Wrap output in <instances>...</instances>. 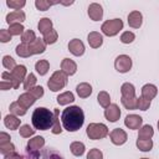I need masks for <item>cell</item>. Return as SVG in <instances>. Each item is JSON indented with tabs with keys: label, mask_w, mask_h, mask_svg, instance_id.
Here are the masks:
<instances>
[{
	"label": "cell",
	"mask_w": 159,
	"mask_h": 159,
	"mask_svg": "<svg viewBox=\"0 0 159 159\" xmlns=\"http://www.w3.org/2000/svg\"><path fill=\"white\" fill-rule=\"evenodd\" d=\"M135 145L142 152H150L153 148V140L152 139H137Z\"/></svg>",
	"instance_id": "cell-32"
},
{
	"label": "cell",
	"mask_w": 159,
	"mask_h": 159,
	"mask_svg": "<svg viewBox=\"0 0 159 159\" xmlns=\"http://www.w3.org/2000/svg\"><path fill=\"white\" fill-rule=\"evenodd\" d=\"M158 129H159V120H158Z\"/></svg>",
	"instance_id": "cell-54"
},
{
	"label": "cell",
	"mask_w": 159,
	"mask_h": 159,
	"mask_svg": "<svg viewBox=\"0 0 159 159\" xmlns=\"http://www.w3.org/2000/svg\"><path fill=\"white\" fill-rule=\"evenodd\" d=\"M143 123V118L138 114H128L124 119V125L129 129H139Z\"/></svg>",
	"instance_id": "cell-13"
},
{
	"label": "cell",
	"mask_w": 159,
	"mask_h": 159,
	"mask_svg": "<svg viewBox=\"0 0 159 159\" xmlns=\"http://www.w3.org/2000/svg\"><path fill=\"white\" fill-rule=\"evenodd\" d=\"M153 135H154V129H153L152 125L145 124V125L139 128V132H138V138L139 139H152Z\"/></svg>",
	"instance_id": "cell-27"
},
{
	"label": "cell",
	"mask_w": 159,
	"mask_h": 159,
	"mask_svg": "<svg viewBox=\"0 0 159 159\" xmlns=\"http://www.w3.org/2000/svg\"><path fill=\"white\" fill-rule=\"evenodd\" d=\"M9 109H10V113H11V114H14V116H16V117L25 116V114H26V112H27V109H26L25 107H22L17 101H16V102H12V103L10 104Z\"/></svg>",
	"instance_id": "cell-28"
},
{
	"label": "cell",
	"mask_w": 159,
	"mask_h": 159,
	"mask_svg": "<svg viewBox=\"0 0 159 159\" xmlns=\"http://www.w3.org/2000/svg\"><path fill=\"white\" fill-rule=\"evenodd\" d=\"M109 138H111V142L114 145H122V144H124L127 142L128 135H127V133L122 128H114L109 133Z\"/></svg>",
	"instance_id": "cell-8"
},
{
	"label": "cell",
	"mask_w": 159,
	"mask_h": 159,
	"mask_svg": "<svg viewBox=\"0 0 159 159\" xmlns=\"http://www.w3.org/2000/svg\"><path fill=\"white\" fill-rule=\"evenodd\" d=\"M2 66L6 68V70H9L10 72L17 66L16 63H15V60L11 57V56H9V55H6V56H4L2 57Z\"/></svg>",
	"instance_id": "cell-43"
},
{
	"label": "cell",
	"mask_w": 159,
	"mask_h": 159,
	"mask_svg": "<svg viewBox=\"0 0 159 159\" xmlns=\"http://www.w3.org/2000/svg\"><path fill=\"white\" fill-rule=\"evenodd\" d=\"M50 68V62L47 60H39L35 63V70L40 76H45Z\"/></svg>",
	"instance_id": "cell-29"
},
{
	"label": "cell",
	"mask_w": 159,
	"mask_h": 159,
	"mask_svg": "<svg viewBox=\"0 0 159 159\" xmlns=\"http://www.w3.org/2000/svg\"><path fill=\"white\" fill-rule=\"evenodd\" d=\"M57 40H58V34H57V31L53 30V29L50 30L47 34L43 35V41H45L46 45H52V43H55Z\"/></svg>",
	"instance_id": "cell-37"
},
{
	"label": "cell",
	"mask_w": 159,
	"mask_h": 159,
	"mask_svg": "<svg viewBox=\"0 0 159 159\" xmlns=\"http://www.w3.org/2000/svg\"><path fill=\"white\" fill-rule=\"evenodd\" d=\"M137 98L138 97H134V98H124V97H122L120 102L124 106V108H127V109H137Z\"/></svg>",
	"instance_id": "cell-40"
},
{
	"label": "cell",
	"mask_w": 159,
	"mask_h": 159,
	"mask_svg": "<svg viewBox=\"0 0 159 159\" xmlns=\"http://www.w3.org/2000/svg\"><path fill=\"white\" fill-rule=\"evenodd\" d=\"M61 122L67 132H76L83 125L84 113L80 106H70L62 111Z\"/></svg>",
	"instance_id": "cell-1"
},
{
	"label": "cell",
	"mask_w": 159,
	"mask_h": 159,
	"mask_svg": "<svg viewBox=\"0 0 159 159\" xmlns=\"http://www.w3.org/2000/svg\"><path fill=\"white\" fill-rule=\"evenodd\" d=\"M86 133L89 139L98 140V139L106 138L109 134V130H108V127L103 123H89L87 125Z\"/></svg>",
	"instance_id": "cell-4"
},
{
	"label": "cell",
	"mask_w": 159,
	"mask_h": 159,
	"mask_svg": "<svg viewBox=\"0 0 159 159\" xmlns=\"http://www.w3.org/2000/svg\"><path fill=\"white\" fill-rule=\"evenodd\" d=\"M20 158H21V155H20V154H17L16 152L4 155V159H20Z\"/></svg>",
	"instance_id": "cell-52"
},
{
	"label": "cell",
	"mask_w": 159,
	"mask_h": 159,
	"mask_svg": "<svg viewBox=\"0 0 159 159\" xmlns=\"http://www.w3.org/2000/svg\"><path fill=\"white\" fill-rule=\"evenodd\" d=\"M157 93H158V88L152 83H147L142 87V97H144L145 99L152 101L157 96Z\"/></svg>",
	"instance_id": "cell-18"
},
{
	"label": "cell",
	"mask_w": 159,
	"mask_h": 159,
	"mask_svg": "<svg viewBox=\"0 0 159 159\" xmlns=\"http://www.w3.org/2000/svg\"><path fill=\"white\" fill-rule=\"evenodd\" d=\"M122 29H123V21L120 19H111V20H107L101 26L102 32L106 36H108V37L116 36Z\"/></svg>",
	"instance_id": "cell-6"
},
{
	"label": "cell",
	"mask_w": 159,
	"mask_h": 159,
	"mask_svg": "<svg viewBox=\"0 0 159 159\" xmlns=\"http://www.w3.org/2000/svg\"><path fill=\"white\" fill-rule=\"evenodd\" d=\"M17 102H19L22 107H25V108L27 109V108H30V107L36 102V98H35L30 92H25V93H22V94L19 96Z\"/></svg>",
	"instance_id": "cell-22"
},
{
	"label": "cell",
	"mask_w": 159,
	"mask_h": 159,
	"mask_svg": "<svg viewBox=\"0 0 159 159\" xmlns=\"http://www.w3.org/2000/svg\"><path fill=\"white\" fill-rule=\"evenodd\" d=\"M29 47H30V51H31L32 55H39V53L45 52L46 43H45L43 39H36L34 42L29 43Z\"/></svg>",
	"instance_id": "cell-17"
},
{
	"label": "cell",
	"mask_w": 159,
	"mask_h": 159,
	"mask_svg": "<svg viewBox=\"0 0 159 159\" xmlns=\"http://www.w3.org/2000/svg\"><path fill=\"white\" fill-rule=\"evenodd\" d=\"M21 159H63L62 155L50 148H42L40 150H29L26 148V152L24 155H21Z\"/></svg>",
	"instance_id": "cell-3"
},
{
	"label": "cell",
	"mask_w": 159,
	"mask_h": 159,
	"mask_svg": "<svg viewBox=\"0 0 159 159\" xmlns=\"http://www.w3.org/2000/svg\"><path fill=\"white\" fill-rule=\"evenodd\" d=\"M37 29H39V31H40L42 35L47 34L50 30H52V21H51V19H48V17H42V19H40V21H39V24H37Z\"/></svg>",
	"instance_id": "cell-24"
},
{
	"label": "cell",
	"mask_w": 159,
	"mask_h": 159,
	"mask_svg": "<svg viewBox=\"0 0 159 159\" xmlns=\"http://www.w3.org/2000/svg\"><path fill=\"white\" fill-rule=\"evenodd\" d=\"M142 24H143V15L139 11L134 10V11L129 12V15H128V25L130 27L139 29L142 26Z\"/></svg>",
	"instance_id": "cell-14"
},
{
	"label": "cell",
	"mask_w": 159,
	"mask_h": 159,
	"mask_svg": "<svg viewBox=\"0 0 159 159\" xmlns=\"http://www.w3.org/2000/svg\"><path fill=\"white\" fill-rule=\"evenodd\" d=\"M29 92H30L36 99H39V98H41V97L43 96V88H42L41 86H35V87L31 88Z\"/></svg>",
	"instance_id": "cell-49"
},
{
	"label": "cell",
	"mask_w": 159,
	"mask_h": 159,
	"mask_svg": "<svg viewBox=\"0 0 159 159\" xmlns=\"http://www.w3.org/2000/svg\"><path fill=\"white\" fill-rule=\"evenodd\" d=\"M70 150H71V153L73 155L81 157V155H83V153L86 150V147H84V144L82 142H72L71 145H70Z\"/></svg>",
	"instance_id": "cell-30"
},
{
	"label": "cell",
	"mask_w": 159,
	"mask_h": 159,
	"mask_svg": "<svg viewBox=\"0 0 159 159\" xmlns=\"http://www.w3.org/2000/svg\"><path fill=\"white\" fill-rule=\"evenodd\" d=\"M120 94L124 98H134L135 97V88H134V86L132 83H129V82L123 83L122 87H120Z\"/></svg>",
	"instance_id": "cell-23"
},
{
	"label": "cell",
	"mask_w": 159,
	"mask_h": 159,
	"mask_svg": "<svg viewBox=\"0 0 159 159\" xmlns=\"http://www.w3.org/2000/svg\"><path fill=\"white\" fill-rule=\"evenodd\" d=\"M114 68L119 73H125L132 68V58L128 55H119L114 61Z\"/></svg>",
	"instance_id": "cell-7"
},
{
	"label": "cell",
	"mask_w": 159,
	"mask_h": 159,
	"mask_svg": "<svg viewBox=\"0 0 159 159\" xmlns=\"http://www.w3.org/2000/svg\"><path fill=\"white\" fill-rule=\"evenodd\" d=\"M53 124H52V128H51V132L53 134H61L62 132V125L60 123V109H55L53 111Z\"/></svg>",
	"instance_id": "cell-34"
},
{
	"label": "cell",
	"mask_w": 159,
	"mask_h": 159,
	"mask_svg": "<svg viewBox=\"0 0 159 159\" xmlns=\"http://www.w3.org/2000/svg\"><path fill=\"white\" fill-rule=\"evenodd\" d=\"M104 117L109 122H117L120 117V109L118 107V104L116 103H111L106 109H104Z\"/></svg>",
	"instance_id": "cell-9"
},
{
	"label": "cell",
	"mask_w": 159,
	"mask_h": 159,
	"mask_svg": "<svg viewBox=\"0 0 159 159\" xmlns=\"http://www.w3.org/2000/svg\"><path fill=\"white\" fill-rule=\"evenodd\" d=\"M25 27L22 26V24H11L9 25V32L11 36H19L22 35L25 31Z\"/></svg>",
	"instance_id": "cell-38"
},
{
	"label": "cell",
	"mask_w": 159,
	"mask_h": 159,
	"mask_svg": "<svg viewBox=\"0 0 159 159\" xmlns=\"http://www.w3.org/2000/svg\"><path fill=\"white\" fill-rule=\"evenodd\" d=\"M0 88H1L2 91H7V89H10V88H12V87H11V84H10L9 82L1 80V82H0Z\"/></svg>",
	"instance_id": "cell-53"
},
{
	"label": "cell",
	"mask_w": 159,
	"mask_h": 159,
	"mask_svg": "<svg viewBox=\"0 0 159 159\" xmlns=\"http://www.w3.org/2000/svg\"><path fill=\"white\" fill-rule=\"evenodd\" d=\"M87 14H88V16H89L91 20H93V21H99V20H102V17H103V7H102L99 4H97V2H92V4H89V6H88Z\"/></svg>",
	"instance_id": "cell-10"
},
{
	"label": "cell",
	"mask_w": 159,
	"mask_h": 159,
	"mask_svg": "<svg viewBox=\"0 0 159 159\" xmlns=\"http://www.w3.org/2000/svg\"><path fill=\"white\" fill-rule=\"evenodd\" d=\"M67 75L62 71H55L52 73V76L48 78L47 81V87L52 91V92H57L60 89H62L66 84H67Z\"/></svg>",
	"instance_id": "cell-5"
},
{
	"label": "cell",
	"mask_w": 159,
	"mask_h": 159,
	"mask_svg": "<svg viewBox=\"0 0 159 159\" xmlns=\"http://www.w3.org/2000/svg\"><path fill=\"white\" fill-rule=\"evenodd\" d=\"M15 51H16V55H17V56L24 57V58L32 56V53H31V51H30V47H29V43L21 42L20 45L16 46V50H15Z\"/></svg>",
	"instance_id": "cell-33"
},
{
	"label": "cell",
	"mask_w": 159,
	"mask_h": 159,
	"mask_svg": "<svg viewBox=\"0 0 159 159\" xmlns=\"http://www.w3.org/2000/svg\"><path fill=\"white\" fill-rule=\"evenodd\" d=\"M56 99H57V103L60 106H66V104H70V103H72L75 101V96H73L72 92L67 91V92H63V93L58 94Z\"/></svg>",
	"instance_id": "cell-26"
},
{
	"label": "cell",
	"mask_w": 159,
	"mask_h": 159,
	"mask_svg": "<svg viewBox=\"0 0 159 159\" xmlns=\"http://www.w3.org/2000/svg\"><path fill=\"white\" fill-rule=\"evenodd\" d=\"M150 107V101L145 99L144 97H138L137 98V109L140 111H147Z\"/></svg>",
	"instance_id": "cell-45"
},
{
	"label": "cell",
	"mask_w": 159,
	"mask_h": 159,
	"mask_svg": "<svg viewBox=\"0 0 159 159\" xmlns=\"http://www.w3.org/2000/svg\"><path fill=\"white\" fill-rule=\"evenodd\" d=\"M135 39V35L132 32V31H124L122 35H120V42L123 43H132Z\"/></svg>",
	"instance_id": "cell-47"
},
{
	"label": "cell",
	"mask_w": 159,
	"mask_h": 159,
	"mask_svg": "<svg viewBox=\"0 0 159 159\" xmlns=\"http://www.w3.org/2000/svg\"><path fill=\"white\" fill-rule=\"evenodd\" d=\"M140 159H149V158H140Z\"/></svg>",
	"instance_id": "cell-55"
},
{
	"label": "cell",
	"mask_w": 159,
	"mask_h": 159,
	"mask_svg": "<svg viewBox=\"0 0 159 159\" xmlns=\"http://www.w3.org/2000/svg\"><path fill=\"white\" fill-rule=\"evenodd\" d=\"M6 5L10 9H14L15 11V10H21L26 5V1L25 0H6Z\"/></svg>",
	"instance_id": "cell-41"
},
{
	"label": "cell",
	"mask_w": 159,
	"mask_h": 159,
	"mask_svg": "<svg viewBox=\"0 0 159 159\" xmlns=\"http://www.w3.org/2000/svg\"><path fill=\"white\" fill-rule=\"evenodd\" d=\"M53 117H55V114L50 109H47L45 107H37L32 112L31 122H32V125H34L35 129L47 130V129L52 128Z\"/></svg>",
	"instance_id": "cell-2"
},
{
	"label": "cell",
	"mask_w": 159,
	"mask_h": 159,
	"mask_svg": "<svg viewBox=\"0 0 159 159\" xmlns=\"http://www.w3.org/2000/svg\"><path fill=\"white\" fill-rule=\"evenodd\" d=\"M20 122H21V119H19L16 116H14V114H7V116H5V118H4V124H5V127L7 128V129H10V130H15V129H17L19 127H20Z\"/></svg>",
	"instance_id": "cell-19"
},
{
	"label": "cell",
	"mask_w": 159,
	"mask_h": 159,
	"mask_svg": "<svg viewBox=\"0 0 159 159\" xmlns=\"http://www.w3.org/2000/svg\"><path fill=\"white\" fill-rule=\"evenodd\" d=\"M61 71L65 72L67 76H72L77 71V65L71 58H63L61 62Z\"/></svg>",
	"instance_id": "cell-15"
},
{
	"label": "cell",
	"mask_w": 159,
	"mask_h": 159,
	"mask_svg": "<svg viewBox=\"0 0 159 159\" xmlns=\"http://www.w3.org/2000/svg\"><path fill=\"white\" fill-rule=\"evenodd\" d=\"M97 101L99 103V106H102L103 108H107L109 104H111V97H109V93L106 92V91H101L97 96Z\"/></svg>",
	"instance_id": "cell-35"
},
{
	"label": "cell",
	"mask_w": 159,
	"mask_h": 159,
	"mask_svg": "<svg viewBox=\"0 0 159 159\" xmlns=\"http://www.w3.org/2000/svg\"><path fill=\"white\" fill-rule=\"evenodd\" d=\"M11 73H12V76H14L16 80H19L20 82H24L25 78H26V76H27V70H26V67H25L24 65H17V66L11 71Z\"/></svg>",
	"instance_id": "cell-25"
},
{
	"label": "cell",
	"mask_w": 159,
	"mask_h": 159,
	"mask_svg": "<svg viewBox=\"0 0 159 159\" xmlns=\"http://www.w3.org/2000/svg\"><path fill=\"white\" fill-rule=\"evenodd\" d=\"M10 135L5 132H1L0 133V144H5V143H9L10 142Z\"/></svg>",
	"instance_id": "cell-51"
},
{
	"label": "cell",
	"mask_w": 159,
	"mask_h": 159,
	"mask_svg": "<svg viewBox=\"0 0 159 159\" xmlns=\"http://www.w3.org/2000/svg\"><path fill=\"white\" fill-rule=\"evenodd\" d=\"M1 80H2V81L9 82L14 89L19 88V86H20V83H21L19 80H16V78L12 76V73H11V72H7V71H5V72H2V73H1Z\"/></svg>",
	"instance_id": "cell-31"
},
{
	"label": "cell",
	"mask_w": 159,
	"mask_h": 159,
	"mask_svg": "<svg viewBox=\"0 0 159 159\" xmlns=\"http://www.w3.org/2000/svg\"><path fill=\"white\" fill-rule=\"evenodd\" d=\"M87 159H103V153L97 149V148H93L88 152L87 154Z\"/></svg>",
	"instance_id": "cell-48"
},
{
	"label": "cell",
	"mask_w": 159,
	"mask_h": 159,
	"mask_svg": "<svg viewBox=\"0 0 159 159\" xmlns=\"http://www.w3.org/2000/svg\"><path fill=\"white\" fill-rule=\"evenodd\" d=\"M43 145H45V139H43V137L37 135V137H34V138L29 139L26 148H27L29 150H40V149L43 148Z\"/></svg>",
	"instance_id": "cell-20"
},
{
	"label": "cell",
	"mask_w": 159,
	"mask_h": 159,
	"mask_svg": "<svg viewBox=\"0 0 159 159\" xmlns=\"http://www.w3.org/2000/svg\"><path fill=\"white\" fill-rule=\"evenodd\" d=\"M25 19H26V15H25V12L22 10L11 11L5 17V20H6V22L9 25H11V24H21V22L25 21Z\"/></svg>",
	"instance_id": "cell-11"
},
{
	"label": "cell",
	"mask_w": 159,
	"mask_h": 159,
	"mask_svg": "<svg viewBox=\"0 0 159 159\" xmlns=\"http://www.w3.org/2000/svg\"><path fill=\"white\" fill-rule=\"evenodd\" d=\"M55 4H60V1H56V2H50V1H46V0H36L35 1V6L40 11H46V10L50 9L51 5H55Z\"/></svg>",
	"instance_id": "cell-39"
},
{
	"label": "cell",
	"mask_w": 159,
	"mask_h": 159,
	"mask_svg": "<svg viewBox=\"0 0 159 159\" xmlns=\"http://www.w3.org/2000/svg\"><path fill=\"white\" fill-rule=\"evenodd\" d=\"M10 40H11V35H10L9 30L1 29V30H0V41H1L2 43H5V42H9Z\"/></svg>",
	"instance_id": "cell-50"
},
{
	"label": "cell",
	"mask_w": 159,
	"mask_h": 159,
	"mask_svg": "<svg viewBox=\"0 0 159 159\" xmlns=\"http://www.w3.org/2000/svg\"><path fill=\"white\" fill-rule=\"evenodd\" d=\"M76 92L78 94L80 98H87L92 94V86L87 82H82L80 84H77L76 87Z\"/></svg>",
	"instance_id": "cell-21"
},
{
	"label": "cell",
	"mask_w": 159,
	"mask_h": 159,
	"mask_svg": "<svg viewBox=\"0 0 159 159\" xmlns=\"http://www.w3.org/2000/svg\"><path fill=\"white\" fill-rule=\"evenodd\" d=\"M36 40V35L32 30H25V32L21 35V41L24 43H31Z\"/></svg>",
	"instance_id": "cell-42"
},
{
	"label": "cell",
	"mask_w": 159,
	"mask_h": 159,
	"mask_svg": "<svg viewBox=\"0 0 159 159\" xmlns=\"http://www.w3.org/2000/svg\"><path fill=\"white\" fill-rule=\"evenodd\" d=\"M14 152H15V145L11 142L5 143V144H0V153L2 155H6V154L14 153Z\"/></svg>",
	"instance_id": "cell-46"
},
{
	"label": "cell",
	"mask_w": 159,
	"mask_h": 159,
	"mask_svg": "<svg viewBox=\"0 0 159 159\" xmlns=\"http://www.w3.org/2000/svg\"><path fill=\"white\" fill-rule=\"evenodd\" d=\"M19 133H20V135H21L22 138H30L31 135L35 134V129H32L29 124H24V125L20 127Z\"/></svg>",
	"instance_id": "cell-44"
},
{
	"label": "cell",
	"mask_w": 159,
	"mask_h": 159,
	"mask_svg": "<svg viewBox=\"0 0 159 159\" xmlns=\"http://www.w3.org/2000/svg\"><path fill=\"white\" fill-rule=\"evenodd\" d=\"M36 81H37L36 76H35L32 72H30V73L26 76L25 81H24V89H26V92H29L31 88H34V87H35Z\"/></svg>",
	"instance_id": "cell-36"
},
{
	"label": "cell",
	"mask_w": 159,
	"mask_h": 159,
	"mask_svg": "<svg viewBox=\"0 0 159 159\" xmlns=\"http://www.w3.org/2000/svg\"><path fill=\"white\" fill-rule=\"evenodd\" d=\"M87 41H88V45L92 47V48H98L102 46L103 43V37L99 32L97 31H91L87 36Z\"/></svg>",
	"instance_id": "cell-16"
},
{
	"label": "cell",
	"mask_w": 159,
	"mask_h": 159,
	"mask_svg": "<svg viewBox=\"0 0 159 159\" xmlns=\"http://www.w3.org/2000/svg\"><path fill=\"white\" fill-rule=\"evenodd\" d=\"M68 51L75 56H82L84 53V45L80 39H73L68 42Z\"/></svg>",
	"instance_id": "cell-12"
}]
</instances>
